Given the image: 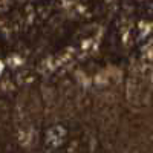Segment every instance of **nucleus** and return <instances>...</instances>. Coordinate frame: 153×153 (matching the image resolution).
<instances>
[]
</instances>
